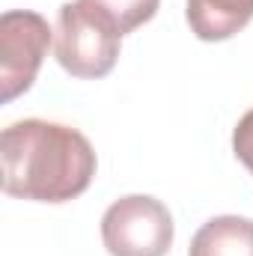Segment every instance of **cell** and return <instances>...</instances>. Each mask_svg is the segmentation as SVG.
Here are the masks:
<instances>
[{
  "instance_id": "6da1fadb",
  "label": "cell",
  "mask_w": 253,
  "mask_h": 256,
  "mask_svg": "<svg viewBox=\"0 0 253 256\" xmlns=\"http://www.w3.org/2000/svg\"><path fill=\"white\" fill-rule=\"evenodd\" d=\"M3 191L15 200L68 202L90 188L96 176V149L72 126L48 120H21L0 134Z\"/></svg>"
},
{
  "instance_id": "7a4b0ae2",
  "label": "cell",
  "mask_w": 253,
  "mask_h": 256,
  "mask_svg": "<svg viewBox=\"0 0 253 256\" xmlns=\"http://www.w3.org/2000/svg\"><path fill=\"white\" fill-rule=\"evenodd\" d=\"M122 33L84 0H68L57 12L54 54L72 78L96 80L114 72Z\"/></svg>"
},
{
  "instance_id": "3957f363",
  "label": "cell",
  "mask_w": 253,
  "mask_h": 256,
  "mask_svg": "<svg viewBox=\"0 0 253 256\" xmlns=\"http://www.w3.org/2000/svg\"><path fill=\"white\" fill-rule=\"evenodd\" d=\"M173 214L149 194H128L102 214V242L110 256H167L173 248Z\"/></svg>"
},
{
  "instance_id": "277c9868",
  "label": "cell",
  "mask_w": 253,
  "mask_h": 256,
  "mask_svg": "<svg viewBox=\"0 0 253 256\" xmlns=\"http://www.w3.org/2000/svg\"><path fill=\"white\" fill-rule=\"evenodd\" d=\"M51 24L33 9H9L0 15V98L24 96L51 48Z\"/></svg>"
},
{
  "instance_id": "5b68a950",
  "label": "cell",
  "mask_w": 253,
  "mask_h": 256,
  "mask_svg": "<svg viewBox=\"0 0 253 256\" xmlns=\"http://www.w3.org/2000/svg\"><path fill=\"white\" fill-rule=\"evenodd\" d=\"M190 33L202 42H226L253 21V0H188Z\"/></svg>"
},
{
  "instance_id": "8992f818",
  "label": "cell",
  "mask_w": 253,
  "mask_h": 256,
  "mask_svg": "<svg viewBox=\"0 0 253 256\" xmlns=\"http://www.w3.org/2000/svg\"><path fill=\"white\" fill-rule=\"evenodd\" d=\"M188 256H253V220L238 214L206 220L190 238Z\"/></svg>"
},
{
  "instance_id": "52a82bcc",
  "label": "cell",
  "mask_w": 253,
  "mask_h": 256,
  "mask_svg": "<svg viewBox=\"0 0 253 256\" xmlns=\"http://www.w3.org/2000/svg\"><path fill=\"white\" fill-rule=\"evenodd\" d=\"M84 3L98 9L122 36L152 21L161 6V0H84Z\"/></svg>"
},
{
  "instance_id": "ba28073f",
  "label": "cell",
  "mask_w": 253,
  "mask_h": 256,
  "mask_svg": "<svg viewBox=\"0 0 253 256\" xmlns=\"http://www.w3.org/2000/svg\"><path fill=\"white\" fill-rule=\"evenodd\" d=\"M232 152L253 176V108L238 120V126L232 131Z\"/></svg>"
}]
</instances>
